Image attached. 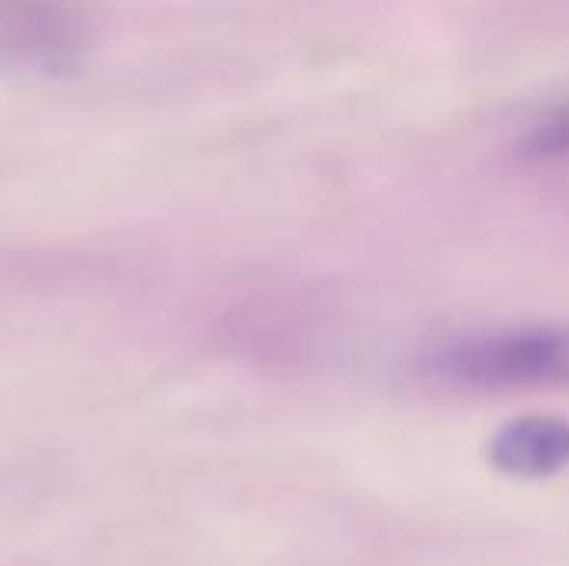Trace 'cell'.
<instances>
[{"mask_svg": "<svg viewBox=\"0 0 569 566\" xmlns=\"http://www.w3.org/2000/svg\"><path fill=\"white\" fill-rule=\"evenodd\" d=\"M420 370L463 394H527L569 387V324H523L457 334L433 344Z\"/></svg>", "mask_w": 569, "mask_h": 566, "instance_id": "obj_1", "label": "cell"}, {"mask_svg": "<svg viewBox=\"0 0 569 566\" xmlns=\"http://www.w3.org/2000/svg\"><path fill=\"white\" fill-rule=\"evenodd\" d=\"M93 13L80 0H0V70L67 77L93 47Z\"/></svg>", "mask_w": 569, "mask_h": 566, "instance_id": "obj_2", "label": "cell"}, {"mask_svg": "<svg viewBox=\"0 0 569 566\" xmlns=\"http://www.w3.org/2000/svg\"><path fill=\"white\" fill-rule=\"evenodd\" d=\"M487 457L503 477L547 480L569 467V420L543 414L517 417L493 434Z\"/></svg>", "mask_w": 569, "mask_h": 566, "instance_id": "obj_3", "label": "cell"}, {"mask_svg": "<svg viewBox=\"0 0 569 566\" xmlns=\"http://www.w3.org/2000/svg\"><path fill=\"white\" fill-rule=\"evenodd\" d=\"M530 150L540 157H563L569 153V110L543 120L533 133H530Z\"/></svg>", "mask_w": 569, "mask_h": 566, "instance_id": "obj_4", "label": "cell"}]
</instances>
